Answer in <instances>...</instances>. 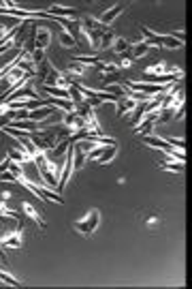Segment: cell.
I'll return each instance as SVG.
<instances>
[{"instance_id":"1","label":"cell","mask_w":192,"mask_h":289,"mask_svg":"<svg viewBox=\"0 0 192 289\" xmlns=\"http://www.w3.org/2000/svg\"><path fill=\"white\" fill-rule=\"evenodd\" d=\"M34 163H36L38 174L43 176V182H45V184L58 186V180H60V165L53 163L51 158H47V154H45V152H36V154H34Z\"/></svg>"},{"instance_id":"2","label":"cell","mask_w":192,"mask_h":289,"mask_svg":"<svg viewBox=\"0 0 192 289\" xmlns=\"http://www.w3.org/2000/svg\"><path fill=\"white\" fill-rule=\"evenodd\" d=\"M141 34H143V41L150 45V48H163V50H180L184 48V43L173 39L171 34H160V32H152L150 28L141 26Z\"/></svg>"},{"instance_id":"3","label":"cell","mask_w":192,"mask_h":289,"mask_svg":"<svg viewBox=\"0 0 192 289\" xmlns=\"http://www.w3.org/2000/svg\"><path fill=\"white\" fill-rule=\"evenodd\" d=\"M98 225H101V210H96V208L90 210L83 218H79V220H75V223H73L75 232L79 236H86V238H90V236L98 230Z\"/></svg>"},{"instance_id":"4","label":"cell","mask_w":192,"mask_h":289,"mask_svg":"<svg viewBox=\"0 0 192 289\" xmlns=\"http://www.w3.org/2000/svg\"><path fill=\"white\" fill-rule=\"evenodd\" d=\"M143 73L154 75V78H171L175 82H182V78H184V71L180 69V66H167L165 60H160V62H156L154 66H148Z\"/></svg>"},{"instance_id":"5","label":"cell","mask_w":192,"mask_h":289,"mask_svg":"<svg viewBox=\"0 0 192 289\" xmlns=\"http://www.w3.org/2000/svg\"><path fill=\"white\" fill-rule=\"evenodd\" d=\"M141 103H143L141 98H137V96H133V94L128 92V94H124V96H120L118 105H115V112H118L120 118H122V116H128V114H133Z\"/></svg>"},{"instance_id":"6","label":"cell","mask_w":192,"mask_h":289,"mask_svg":"<svg viewBox=\"0 0 192 289\" xmlns=\"http://www.w3.org/2000/svg\"><path fill=\"white\" fill-rule=\"evenodd\" d=\"M49 18H56V20H71V22H77L79 13L75 11V6H62V4H51L47 11Z\"/></svg>"},{"instance_id":"7","label":"cell","mask_w":192,"mask_h":289,"mask_svg":"<svg viewBox=\"0 0 192 289\" xmlns=\"http://www.w3.org/2000/svg\"><path fill=\"white\" fill-rule=\"evenodd\" d=\"M0 244L9 246V248H21V244H24V227L19 225V230H13L9 234H4L2 238H0Z\"/></svg>"},{"instance_id":"8","label":"cell","mask_w":192,"mask_h":289,"mask_svg":"<svg viewBox=\"0 0 192 289\" xmlns=\"http://www.w3.org/2000/svg\"><path fill=\"white\" fill-rule=\"evenodd\" d=\"M51 39H53V34H51L49 28H45V26H36L34 28V48L36 50L45 52L51 45Z\"/></svg>"},{"instance_id":"9","label":"cell","mask_w":192,"mask_h":289,"mask_svg":"<svg viewBox=\"0 0 192 289\" xmlns=\"http://www.w3.org/2000/svg\"><path fill=\"white\" fill-rule=\"evenodd\" d=\"M126 6H128V4H113V6H109V9H107V11H103V15H101V18H98V22H101L103 26L109 28V26L113 24V22H115V18L124 13Z\"/></svg>"},{"instance_id":"10","label":"cell","mask_w":192,"mask_h":289,"mask_svg":"<svg viewBox=\"0 0 192 289\" xmlns=\"http://www.w3.org/2000/svg\"><path fill=\"white\" fill-rule=\"evenodd\" d=\"M21 210H24L26 212V214L30 216V218H32L34 220V223L38 225V230H45V227H47V223H45V218L41 216V212H38L34 206H32V204H28V202H24V204H21Z\"/></svg>"},{"instance_id":"11","label":"cell","mask_w":192,"mask_h":289,"mask_svg":"<svg viewBox=\"0 0 192 289\" xmlns=\"http://www.w3.org/2000/svg\"><path fill=\"white\" fill-rule=\"evenodd\" d=\"M152 48H150V45L148 43H145L143 39L141 41H137L135 45H130V52H128V58L130 60H139V58H143L145 54H148V52H150Z\"/></svg>"},{"instance_id":"12","label":"cell","mask_w":192,"mask_h":289,"mask_svg":"<svg viewBox=\"0 0 192 289\" xmlns=\"http://www.w3.org/2000/svg\"><path fill=\"white\" fill-rule=\"evenodd\" d=\"M118 152H120V148L115 146V144H111V146H105V150L101 152V156H98L96 161L101 163V165H109V163L113 161V158L118 156Z\"/></svg>"},{"instance_id":"13","label":"cell","mask_w":192,"mask_h":289,"mask_svg":"<svg viewBox=\"0 0 192 289\" xmlns=\"http://www.w3.org/2000/svg\"><path fill=\"white\" fill-rule=\"evenodd\" d=\"M115 39H118V34H115L111 28H107L105 32H103V36H101V43H98V52H105V50H109L111 45L115 43Z\"/></svg>"},{"instance_id":"14","label":"cell","mask_w":192,"mask_h":289,"mask_svg":"<svg viewBox=\"0 0 192 289\" xmlns=\"http://www.w3.org/2000/svg\"><path fill=\"white\" fill-rule=\"evenodd\" d=\"M111 50H113V54H118V56H126V58H128L130 43H128L126 39H122V36H118V39H115V43L111 45Z\"/></svg>"},{"instance_id":"15","label":"cell","mask_w":192,"mask_h":289,"mask_svg":"<svg viewBox=\"0 0 192 289\" xmlns=\"http://www.w3.org/2000/svg\"><path fill=\"white\" fill-rule=\"evenodd\" d=\"M58 39H60V43H62V48H68V50L77 48V39L71 32H68V30H64V28L58 32Z\"/></svg>"},{"instance_id":"16","label":"cell","mask_w":192,"mask_h":289,"mask_svg":"<svg viewBox=\"0 0 192 289\" xmlns=\"http://www.w3.org/2000/svg\"><path fill=\"white\" fill-rule=\"evenodd\" d=\"M160 170H165V172H175V174H184L186 165L180 163V161H160Z\"/></svg>"},{"instance_id":"17","label":"cell","mask_w":192,"mask_h":289,"mask_svg":"<svg viewBox=\"0 0 192 289\" xmlns=\"http://www.w3.org/2000/svg\"><path fill=\"white\" fill-rule=\"evenodd\" d=\"M96 69L101 71V75H113L120 71V66H118V62H98Z\"/></svg>"},{"instance_id":"18","label":"cell","mask_w":192,"mask_h":289,"mask_svg":"<svg viewBox=\"0 0 192 289\" xmlns=\"http://www.w3.org/2000/svg\"><path fill=\"white\" fill-rule=\"evenodd\" d=\"M86 71H88V66L75 60L73 64H68V69H66L64 73H66V75H86Z\"/></svg>"},{"instance_id":"19","label":"cell","mask_w":192,"mask_h":289,"mask_svg":"<svg viewBox=\"0 0 192 289\" xmlns=\"http://www.w3.org/2000/svg\"><path fill=\"white\" fill-rule=\"evenodd\" d=\"M0 283L9 285V287H21V283H19V280L15 278L13 274H9V272H4V270H0Z\"/></svg>"},{"instance_id":"20","label":"cell","mask_w":192,"mask_h":289,"mask_svg":"<svg viewBox=\"0 0 192 289\" xmlns=\"http://www.w3.org/2000/svg\"><path fill=\"white\" fill-rule=\"evenodd\" d=\"M9 163H11V156L6 154V156L2 158V163H0V174H4L6 170H9Z\"/></svg>"},{"instance_id":"21","label":"cell","mask_w":192,"mask_h":289,"mask_svg":"<svg viewBox=\"0 0 192 289\" xmlns=\"http://www.w3.org/2000/svg\"><path fill=\"white\" fill-rule=\"evenodd\" d=\"M130 64H133V60H130V58H126V56H122V60L118 62V66H120V69H128Z\"/></svg>"},{"instance_id":"22","label":"cell","mask_w":192,"mask_h":289,"mask_svg":"<svg viewBox=\"0 0 192 289\" xmlns=\"http://www.w3.org/2000/svg\"><path fill=\"white\" fill-rule=\"evenodd\" d=\"M0 180L2 182H15V176L11 172H4V174H0Z\"/></svg>"},{"instance_id":"23","label":"cell","mask_w":192,"mask_h":289,"mask_svg":"<svg viewBox=\"0 0 192 289\" xmlns=\"http://www.w3.org/2000/svg\"><path fill=\"white\" fill-rule=\"evenodd\" d=\"M145 225H148V227H154V225H158V216H156V214L148 216V218H145Z\"/></svg>"},{"instance_id":"24","label":"cell","mask_w":192,"mask_h":289,"mask_svg":"<svg viewBox=\"0 0 192 289\" xmlns=\"http://www.w3.org/2000/svg\"><path fill=\"white\" fill-rule=\"evenodd\" d=\"M9 122H11V116H9V114H4V116H0V128L6 126Z\"/></svg>"},{"instance_id":"25","label":"cell","mask_w":192,"mask_h":289,"mask_svg":"<svg viewBox=\"0 0 192 289\" xmlns=\"http://www.w3.org/2000/svg\"><path fill=\"white\" fill-rule=\"evenodd\" d=\"M0 197H2V202H9V200H11V193H9V191H4Z\"/></svg>"}]
</instances>
